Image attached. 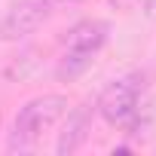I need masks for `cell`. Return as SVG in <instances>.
I'll use <instances>...</instances> for the list:
<instances>
[{
    "mask_svg": "<svg viewBox=\"0 0 156 156\" xmlns=\"http://www.w3.org/2000/svg\"><path fill=\"white\" fill-rule=\"evenodd\" d=\"M61 3H76V0H61Z\"/></svg>",
    "mask_w": 156,
    "mask_h": 156,
    "instance_id": "obj_7",
    "label": "cell"
},
{
    "mask_svg": "<svg viewBox=\"0 0 156 156\" xmlns=\"http://www.w3.org/2000/svg\"><path fill=\"white\" fill-rule=\"evenodd\" d=\"M67 113V98L64 95H40L31 98L12 119V132H9V150H31L37 144V138L52 129L61 116Z\"/></svg>",
    "mask_w": 156,
    "mask_h": 156,
    "instance_id": "obj_1",
    "label": "cell"
},
{
    "mask_svg": "<svg viewBox=\"0 0 156 156\" xmlns=\"http://www.w3.org/2000/svg\"><path fill=\"white\" fill-rule=\"evenodd\" d=\"M52 16V0H16L0 19V40H22Z\"/></svg>",
    "mask_w": 156,
    "mask_h": 156,
    "instance_id": "obj_4",
    "label": "cell"
},
{
    "mask_svg": "<svg viewBox=\"0 0 156 156\" xmlns=\"http://www.w3.org/2000/svg\"><path fill=\"white\" fill-rule=\"evenodd\" d=\"M107 43V25L98 22V19H86L80 25H73L67 31V40H64V52L58 58V67H55V76L58 80H76L95 58V52Z\"/></svg>",
    "mask_w": 156,
    "mask_h": 156,
    "instance_id": "obj_2",
    "label": "cell"
},
{
    "mask_svg": "<svg viewBox=\"0 0 156 156\" xmlns=\"http://www.w3.org/2000/svg\"><path fill=\"white\" fill-rule=\"evenodd\" d=\"M110 3L116 6V9H122V12H129V9H135L141 0H110Z\"/></svg>",
    "mask_w": 156,
    "mask_h": 156,
    "instance_id": "obj_6",
    "label": "cell"
},
{
    "mask_svg": "<svg viewBox=\"0 0 156 156\" xmlns=\"http://www.w3.org/2000/svg\"><path fill=\"white\" fill-rule=\"evenodd\" d=\"M95 113H98V110H95L92 101H86V104H80V107H73V110L64 113L67 122H64V132H61V138H58V144H55L58 156H70V153H76V150L86 144V138H89V132H92V116H95Z\"/></svg>",
    "mask_w": 156,
    "mask_h": 156,
    "instance_id": "obj_5",
    "label": "cell"
},
{
    "mask_svg": "<svg viewBox=\"0 0 156 156\" xmlns=\"http://www.w3.org/2000/svg\"><path fill=\"white\" fill-rule=\"evenodd\" d=\"M141 89L144 80L138 73L132 76H119L110 86H104V92L95 101V110L110 122V126H126L135 113H138V101H141Z\"/></svg>",
    "mask_w": 156,
    "mask_h": 156,
    "instance_id": "obj_3",
    "label": "cell"
}]
</instances>
